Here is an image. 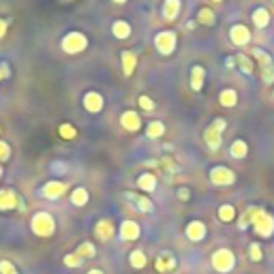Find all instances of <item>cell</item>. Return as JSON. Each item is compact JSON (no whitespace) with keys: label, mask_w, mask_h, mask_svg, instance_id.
<instances>
[{"label":"cell","mask_w":274,"mask_h":274,"mask_svg":"<svg viewBox=\"0 0 274 274\" xmlns=\"http://www.w3.org/2000/svg\"><path fill=\"white\" fill-rule=\"evenodd\" d=\"M248 225H253L255 234L261 238H270L274 234V217L268 214L264 208H257V206L246 208V212L240 217V221H238V227L246 229Z\"/></svg>","instance_id":"cell-1"},{"label":"cell","mask_w":274,"mask_h":274,"mask_svg":"<svg viewBox=\"0 0 274 274\" xmlns=\"http://www.w3.org/2000/svg\"><path fill=\"white\" fill-rule=\"evenodd\" d=\"M225 129H227V122H225V118H214V120L206 127V131H204V141H206V146H208L212 152H217V150L221 148Z\"/></svg>","instance_id":"cell-2"},{"label":"cell","mask_w":274,"mask_h":274,"mask_svg":"<svg viewBox=\"0 0 274 274\" xmlns=\"http://www.w3.org/2000/svg\"><path fill=\"white\" fill-rule=\"evenodd\" d=\"M30 229L41 238H50L56 231V221L50 212H37L30 221Z\"/></svg>","instance_id":"cell-3"},{"label":"cell","mask_w":274,"mask_h":274,"mask_svg":"<svg viewBox=\"0 0 274 274\" xmlns=\"http://www.w3.org/2000/svg\"><path fill=\"white\" fill-rule=\"evenodd\" d=\"M60 47H62V52H65V54L75 56V54L84 52L86 47H88V37H86L84 32H77V30H73V32L65 34V39H62Z\"/></svg>","instance_id":"cell-4"},{"label":"cell","mask_w":274,"mask_h":274,"mask_svg":"<svg viewBox=\"0 0 274 274\" xmlns=\"http://www.w3.org/2000/svg\"><path fill=\"white\" fill-rule=\"evenodd\" d=\"M253 58L259 65V75H261V79H264V84H274V62H272L270 54H266L261 47H255Z\"/></svg>","instance_id":"cell-5"},{"label":"cell","mask_w":274,"mask_h":274,"mask_svg":"<svg viewBox=\"0 0 274 274\" xmlns=\"http://www.w3.org/2000/svg\"><path fill=\"white\" fill-rule=\"evenodd\" d=\"M154 47H157L159 54L172 56L178 47V34L174 30H161L157 37H154Z\"/></svg>","instance_id":"cell-6"},{"label":"cell","mask_w":274,"mask_h":274,"mask_svg":"<svg viewBox=\"0 0 274 274\" xmlns=\"http://www.w3.org/2000/svg\"><path fill=\"white\" fill-rule=\"evenodd\" d=\"M234 266H236V255L229 251V248H219V251L212 255V268L217 272L227 274V272L234 270Z\"/></svg>","instance_id":"cell-7"},{"label":"cell","mask_w":274,"mask_h":274,"mask_svg":"<svg viewBox=\"0 0 274 274\" xmlns=\"http://www.w3.org/2000/svg\"><path fill=\"white\" fill-rule=\"evenodd\" d=\"M210 182L217 186H229L236 182V174L225 165H217V167L210 170Z\"/></svg>","instance_id":"cell-8"},{"label":"cell","mask_w":274,"mask_h":274,"mask_svg":"<svg viewBox=\"0 0 274 274\" xmlns=\"http://www.w3.org/2000/svg\"><path fill=\"white\" fill-rule=\"evenodd\" d=\"M81 105H84V110L90 112V114H99L103 112V107H105V99H103V94L97 92V90H88L84 94V99H81Z\"/></svg>","instance_id":"cell-9"},{"label":"cell","mask_w":274,"mask_h":274,"mask_svg":"<svg viewBox=\"0 0 274 274\" xmlns=\"http://www.w3.org/2000/svg\"><path fill=\"white\" fill-rule=\"evenodd\" d=\"M229 39L234 45L238 47H244L251 43V30H248L244 24H234V26L229 28Z\"/></svg>","instance_id":"cell-10"},{"label":"cell","mask_w":274,"mask_h":274,"mask_svg":"<svg viewBox=\"0 0 274 274\" xmlns=\"http://www.w3.org/2000/svg\"><path fill=\"white\" fill-rule=\"evenodd\" d=\"M67 193V184L60 182V180H50V182H45L41 186V195L45 199H58V197H62Z\"/></svg>","instance_id":"cell-11"},{"label":"cell","mask_w":274,"mask_h":274,"mask_svg":"<svg viewBox=\"0 0 274 274\" xmlns=\"http://www.w3.org/2000/svg\"><path fill=\"white\" fill-rule=\"evenodd\" d=\"M120 124L124 131H129V133H137V131L141 129V118L137 112L133 110H127L122 116H120Z\"/></svg>","instance_id":"cell-12"},{"label":"cell","mask_w":274,"mask_h":274,"mask_svg":"<svg viewBox=\"0 0 274 274\" xmlns=\"http://www.w3.org/2000/svg\"><path fill=\"white\" fill-rule=\"evenodd\" d=\"M19 206V197L13 188H0V210H15Z\"/></svg>","instance_id":"cell-13"},{"label":"cell","mask_w":274,"mask_h":274,"mask_svg":"<svg viewBox=\"0 0 274 274\" xmlns=\"http://www.w3.org/2000/svg\"><path fill=\"white\" fill-rule=\"evenodd\" d=\"M206 223H201V221H191L188 225H186V229H184V234H186V238L188 240H193V242H201L206 238Z\"/></svg>","instance_id":"cell-14"},{"label":"cell","mask_w":274,"mask_h":274,"mask_svg":"<svg viewBox=\"0 0 274 274\" xmlns=\"http://www.w3.org/2000/svg\"><path fill=\"white\" fill-rule=\"evenodd\" d=\"M154 266L161 274H167V272H174L176 270V257L172 255V251H163L159 253L157 261H154Z\"/></svg>","instance_id":"cell-15"},{"label":"cell","mask_w":274,"mask_h":274,"mask_svg":"<svg viewBox=\"0 0 274 274\" xmlns=\"http://www.w3.org/2000/svg\"><path fill=\"white\" fill-rule=\"evenodd\" d=\"M114 234H116V229H114V223H112V221L101 219L97 225H94V236H97L101 242L112 240V238H114Z\"/></svg>","instance_id":"cell-16"},{"label":"cell","mask_w":274,"mask_h":274,"mask_svg":"<svg viewBox=\"0 0 274 274\" xmlns=\"http://www.w3.org/2000/svg\"><path fill=\"white\" fill-rule=\"evenodd\" d=\"M120 240H124V242H131V240H137L139 238V234H141V229H139V225L135 223V221H124L122 225H120Z\"/></svg>","instance_id":"cell-17"},{"label":"cell","mask_w":274,"mask_h":274,"mask_svg":"<svg viewBox=\"0 0 274 274\" xmlns=\"http://www.w3.org/2000/svg\"><path fill=\"white\" fill-rule=\"evenodd\" d=\"M182 11V3L180 0H163V19L174 22Z\"/></svg>","instance_id":"cell-18"},{"label":"cell","mask_w":274,"mask_h":274,"mask_svg":"<svg viewBox=\"0 0 274 274\" xmlns=\"http://www.w3.org/2000/svg\"><path fill=\"white\" fill-rule=\"evenodd\" d=\"M120 62H122V73L127 77H131L133 75V71H135V67H137V54L131 52V50H124L120 54Z\"/></svg>","instance_id":"cell-19"},{"label":"cell","mask_w":274,"mask_h":274,"mask_svg":"<svg viewBox=\"0 0 274 274\" xmlns=\"http://www.w3.org/2000/svg\"><path fill=\"white\" fill-rule=\"evenodd\" d=\"M124 199L129 201H133V206L139 210V212H152L154 206H152V201L144 195H137V193H124Z\"/></svg>","instance_id":"cell-20"},{"label":"cell","mask_w":274,"mask_h":274,"mask_svg":"<svg viewBox=\"0 0 274 274\" xmlns=\"http://www.w3.org/2000/svg\"><path fill=\"white\" fill-rule=\"evenodd\" d=\"M204 81H206V69L201 65H195L193 69H191V88H193L195 92H199L201 88H204Z\"/></svg>","instance_id":"cell-21"},{"label":"cell","mask_w":274,"mask_h":274,"mask_svg":"<svg viewBox=\"0 0 274 274\" xmlns=\"http://www.w3.org/2000/svg\"><path fill=\"white\" fill-rule=\"evenodd\" d=\"M251 17H253L255 28L257 30H264V28H268V24H270V11L264 9V7H257L253 13H251Z\"/></svg>","instance_id":"cell-22"},{"label":"cell","mask_w":274,"mask_h":274,"mask_svg":"<svg viewBox=\"0 0 274 274\" xmlns=\"http://www.w3.org/2000/svg\"><path fill=\"white\" fill-rule=\"evenodd\" d=\"M234 60H236L238 69H240L244 75L251 77V75L255 73V65H253V60H251V58H248L246 54H236V56H234Z\"/></svg>","instance_id":"cell-23"},{"label":"cell","mask_w":274,"mask_h":274,"mask_svg":"<svg viewBox=\"0 0 274 274\" xmlns=\"http://www.w3.org/2000/svg\"><path fill=\"white\" fill-rule=\"evenodd\" d=\"M137 186L144 191V193H152V191L157 188V178H154V174H150V172H144L137 178Z\"/></svg>","instance_id":"cell-24"},{"label":"cell","mask_w":274,"mask_h":274,"mask_svg":"<svg viewBox=\"0 0 274 274\" xmlns=\"http://www.w3.org/2000/svg\"><path fill=\"white\" fill-rule=\"evenodd\" d=\"M112 34L116 39H129L131 37V24L124 19H118L112 24Z\"/></svg>","instance_id":"cell-25"},{"label":"cell","mask_w":274,"mask_h":274,"mask_svg":"<svg viewBox=\"0 0 274 274\" xmlns=\"http://www.w3.org/2000/svg\"><path fill=\"white\" fill-rule=\"evenodd\" d=\"M219 103H221L223 107H236V103H238V92H236L234 88L221 90V92H219Z\"/></svg>","instance_id":"cell-26"},{"label":"cell","mask_w":274,"mask_h":274,"mask_svg":"<svg viewBox=\"0 0 274 274\" xmlns=\"http://www.w3.org/2000/svg\"><path fill=\"white\" fill-rule=\"evenodd\" d=\"M88 199H90V195H88V191L84 186H77V188H73V193H71V204L77 206V208L86 206Z\"/></svg>","instance_id":"cell-27"},{"label":"cell","mask_w":274,"mask_h":274,"mask_svg":"<svg viewBox=\"0 0 274 274\" xmlns=\"http://www.w3.org/2000/svg\"><path fill=\"white\" fill-rule=\"evenodd\" d=\"M229 154H231L234 159H244L246 154H248V144H246L244 139H236V141H231Z\"/></svg>","instance_id":"cell-28"},{"label":"cell","mask_w":274,"mask_h":274,"mask_svg":"<svg viewBox=\"0 0 274 274\" xmlns=\"http://www.w3.org/2000/svg\"><path fill=\"white\" fill-rule=\"evenodd\" d=\"M163 135H165V124H163V122L152 120V122L146 127V137H150V139H159V137H163Z\"/></svg>","instance_id":"cell-29"},{"label":"cell","mask_w":274,"mask_h":274,"mask_svg":"<svg viewBox=\"0 0 274 274\" xmlns=\"http://www.w3.org/2000/svg\"><path fill=\"white\" fill-rule=\"evenodd\" d=\"M197 24H201V26H214L217 24V17H214L212 9H199L197 11Z\"/></svg>","instance_id":"cell-30"},{"label":"cell","mask_w":274,"mask_h":274,"mask_svg":"<svg viewBox=\"0 0 274 274\" xmlns=\"http://www.w3.org/2000/svg\"><path fill=\"white\" fill-rule=\"evenodd\" d=\"M146 253L144 251H133V253H131L129 255V264L131 266H133L135 270H141V268H146Z\"/></svg>","instance_id":"cell-31"},{"label":"cell","mask_w":274,"mask_h":274,"mask_svg":"<svg viewBox=\"0 0 274 274\" xmlns=\"http://www.w3.org/2000/svg\"><path fill=\"white\" fill-rule=\"evenodd\" d=\"M75 255L81 257V259H90V257L97 255V248H94V244H90V242H81V244L77 246Z\"/></svg>","instance_id":"cell-32"},{"label":"cell","mask_w":274,"mask_h":274,"mask_svg":"<svg viewBox=\"0 0 274 274\" xmlns=\"http://www.w3.org/2000/svg\"><path fill=\"white\" fill-rule=\"evenodd\" d=\"M219 219L223 221V223H229V221H234L236 219V208L231 206V204H225V206H221L219 208Z\"/></svg>","instance_id":"cell-33"},{"label":"cell","mask_w":274,"mask_h":274,"mask_svg":"<svg viewBox=\"0 0 274 274\" xmlns=\"http://www.w3.org/2000/svg\"><path fill=\"white\" fill-rule=\"evenodd\" d=\"M58 133H60V137L62 139H75L77 137V129L73 127V124H69V122H65V124H60L58 127Z\"/></svg>","instance_id":"cell-34"},{"label":"cell","mask_w":274,"mask_h":274,"mask_svg":"<svg viewBox=\"0 0 274 274\" xmlns=\"http://www.w3.org/2000/svg\"><path fill=\"white\" fill-rule=\"evenodd\" d=\"M137 105H139L144 112H154V107H157V103H154V101L148 97V94H139V97H137Z\"/></svg>","instance_id":"cell-35"},{"label":"cell","mask_w":274,"mask_h":274,"mask_svg":"<svg viewBox=\"0 0 274 274\" xmlns=\"http://www.w3.org/2000/svg\"><path fill=\"white\" fill-rule=\"evenodd\" d=\"M248 257H251V261H261L264 259V253H261V246L257 242H253L251 246H248Z\"/></svg>","instance_id":"cell-36"},{"label":"cell","mask_w":274,"mask_h":274,"mask_svg":"<svg viewBox=\"0 0 274 274\" xmlns=\"http://www.w3.org/2000/svg\"><path fill=\"white\" fill-rule=\"evenodd\" d=\"M81 261H84V259L77 257L75 253H71V255L65 257V266H67V268H79V266H81Z\"/></svg>","instance_id":"cell-37"},{"label":"cell","mask_w":274,"mask_h":274,"mask_svg":"<svg viewBox=\"0 0 274 274\" xmlns=\"http://www.w3.org/2000/svg\"><path fill=\"white\" fill-rule=\"evenodd\" d=\"M11 159V146L7 144V141L0 139V163H5Z\"/></svg>","instance_id":"cell-38"},{"label":"cell","mask_w":274,"mask_h":274,"mask_svg":"<svg viewBox=\"0 0 274 274\" xmlns=\"http://www.w3.org/2000/svg\"><path fill=\"white\" fill-rule=\"evenodd\" d=\"M0 274H17V270H15V266L11 264V261L3 259L0 261Z\"/></svg>","instance_id":"cell-39"},{"label":"cell","mask_w":274,"mask_h":274,"mask_svg":"<svg viewBox=\"0 0 274 274\" xmlns=\"http://www.w3.org/2000/svg\"><path fill=\"white\" fill-rule=\"evenodd\" d=\"M9 77H11L9 65H7V62H0V81H3V79H9Z\"/></svg>","instance_id":"cell-40"},{"label":"cell","mask_w":274,"mask_h":274,"mask_svg":"<svg viewBox=\"0 0 274 274\" xmlns=\"http://www.w3.org/2000/svg\"><path fill=\"white\" fill-rule=\"evenodd\" d=\"M178 199H180V201H188V199H191V191H188L186 186L178 188Z\"/></svg>","instance_id":"cell-41"},{"label":"cell","mask_w":274,"mask_h":274,"mask_svg":"<svg viewBox=\"0 0 274 274\" xmlns=\"http://www.w3.org/2000/svg\"><path fill=\"white\" fill-rule=\"evenodd\" d=\"M9 19H3V17H0V39H3L5 37V34H7V30H9Z\"/></svg>","instance_id":"cell-42"},{"label":"cell","mask_w":274,"mask_h":274,"mask_svg":"<svg viewBox=\"0 0 274 274\" xmlns=\"http://www.w3.org/2000/svg\"><path fill=\"white\" fill-rule=\"evenodd\" d=\"M234 65H236L234 56H231V58H227V60H225V67H227V69H234Z\"/></svg>","instance_id":"cell-43"},{"label":"cell","mask_w":274,"mask_h":274,"mask_svg":"<svg viewBox=\"0 0 274 274\" xmlns=\"http://www.w3.org/2000/svg\"><path fill=\"white\" fill-rule=\"evenodd\" d=\"M88 274H103V270H97V268H94V270H90Z\"/></svg>","instance_id":"cell-44"},{"label":"cell","mask_w":274,"mask_h":274,"mask_svg":"<svg viewBox=\"0 0 274 274\" xmlns=\"http://www.w3.org/2000/svg\"><path fill=\"white\" fill-rule=\"evenodd\" d=\"M112 3H116V5H124L127 0H112Z\"/></svg>","instance_id":"cell-45"},{"label":"cell","mask_w":274,"mask_h":274,"mask_svg":"<svg viewBox=\"0 0 274 274\" xmlns=\"http://www.w3.org/2000/svg\"><path fill=\"white\" fill-rule=\"evenodd\" d=\"M210 3H223V0H210Z\"/></svg>","instance_id":"cell-46"},{"label":"cell","mask_w":274,"mask_h":274,"mask_svg":"<svg viewBox=\"0 0 274 274\" xmlns=\"http://www.w3.org/2000/svg\"><path fill=\"white\" fill-rule=\"evenodd\" d=\"M0 176H3V167H0Z\"/></svg>","instance_id":"cell-47"},{"label":"cell","mask_w":274,"mask_h":274,"mask_svg":"<svg viewBox=\"0 0 274 274\" xmlns=\"http://www.w3.org/2000/svg\"><path fill=\"white\" fill-rule=\"evenodd\" d=\"M272 3H274V0H272Z\"/></svg>","instance_id":"cell-48"}]
</instances>
